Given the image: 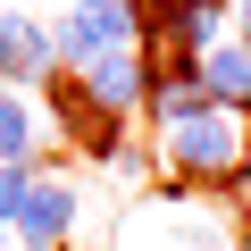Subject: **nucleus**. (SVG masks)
<instances>
[{
    "mask_svg": "<svg viewBox=\"0 0 251 251\" xmlns=\"http://www.w3.org/2000/svg\"><path fill=\"white\" fill-rule=\"evenodd\" d=\"M50 42H59V67L84 75L92 59L143 50V9H134V0H67V17L50 25Z\"/></svg>",
    "mask_w": 251,
    "mask_h": 251,
    "instance_id": "nucleus-3",
    "label": "nucleus"
},
{
    "mask_svg": "<svg viewBox=\"0 0 251 251\" xmlns=\"http://www.w3.org/2000/svg\"><path fill=\"white\" fill-rule=\"evenodd\" d=\"M84 92H92V109L100 117H143V100H151V67H143V50H117V59H92L84 67Z\"/></svg>",
    "mask_w": 251,
    "mask_h": 251,
    "instance_id": "nucleus-6",
    "label": "nucleus"
},
{
    "mask_svg": "<svg viewBox=\"0 0 251 251\" xmlns=\"http://www.w3.org/2000/svg\"><path fill=\"white\" fill-rule=\"evenodd\" d=\"M234 34H243V42H251V0H234Z\"/></svg>",
    "mask_w": 251,
    "mask_h": 251,
    "instance_id": "nucleus-10",
    "label": "nucleus"
},
{
    "mask_svg": "<svg viewBox=\"0 0 251 251\" xmlns=\"http://www.w3.org/2000/svg\"><path fill=\"white\" fill-rule=\"evenodd\" d=\"M75 209H84V193L67 184V176H50V168H34V184H25V209H17V251H67V234H75Z\"/></svg>",
    "mask_w": 251,
    "mask_h": 251,
    "instance_id": "nucleus-4",
    "label": "nucleus"
},
{
    "mask_svg": "<svg viewBox=\"0 0 251 251\" xmlns=\"http://www.w3.org/2000/svg\"><path fill=\"white\" fill-rule=\"evenodd\" d=\"M117 251H234V226L218 201H193V184H159L143 209H126Z\"/></svg>",
    "mask_w": 251,
    "mask_h": 251,
    "instance_id": "nucleus-1",
    "label": "nucleus"
},
{
    "mask_svg": "<svg viewBox=\"0 0 251 251\" xmlns=\"http://www.w3.org/2000/svg\"><path fill=\"white\" fill-rule=\"evenodd\" d=\"M50 75H59V42H50V25H34L25 9H9V17H0V84L34 92V84H50Z\"/></svg>",
    "mask_w": 251,
    "mask_h": 251,
    "instance_id": "nucleus-5",
    "label": "nucleus"
},
{
    "mask_svg": "<svg viewBox=\"0 0 251 251\" xmlns=\"http://www.w3.org/2000/svg\"><path fill=\"white\" fill-rule=\"evenodd\" d=\"M168 168H176L184 184H201V193H218V184H251V117H234V109H201V117L168 126Z\"/></svg>",
    "mask_w": 251,
    "mask_h": 251,
    "instance_id": "nucleus-2",
    "label": "nucleus"
},
{
    "mask_svg": "<svg viewBox=\"0 0 251 251\" xmlns=\"http://www.w3.org/2000/svg\"><path fill=\"white\" fill-rule=\"evenodd\" d=\"M25 184H34V168H0V234L17 226V209H25Z\"/></svg>",
    "mask_w": 251,
    "mask_h": 251,
    "instance_id": "nucleus-9",
    "label": "nucleus"
},
{
    "mask_svg": "<svg viewBox=\"0 0 251 251\" xmlns=\"http://www.w3.org/2000/svg\"><path fill=\"white\" fill-rule=\"evenodd\" d=\"M159 9H184V0H159Z\"/></svg>",
    "mask_w": 251,
    "mask_h": 251,
    "instance_id": "nucleus-12",
    "label": "nucleus"
},
{
    "mask_svg": "<svg viewBox=\"0 0 251 251\" xmlns=\"http://www.w3.org/2000/svg\"><path fill=\"white\" fill-rule=\"evenodd\" d=\"M34 143H42V100L0 84V168H34Z\"/></svg>",
    "mask_w": 251,
    "mask_h": 251,
    "instance_id": "nucleus-8",
    "label": "nucleus"
},
{
    "mask_svg": "<svg viewBox=\"0 0 251 251\" xmlns=\"http://www.w3.org/2000/svg\"><path fill=\"white\" fill-rule=\"evenodd\" d=\"M201 92H209V109H234V117H251V42L243 34H218L209 50H201Z\"/></svg>",
    "mask_w": 251,
    "mask_h": 251,
    "instance_id": "nucleus-7",
    "label": "nucleus"
},
{
    "mask_svg": "<svg viewBox=\"0 0 251 251\" xmlns=\"http://www.w3.org/2000/svg\"><path fill=\"white\" fill-rule=\"evenodd\" d=\"M9 9H25V0H0V17H9Z\"/></svg>",
    "mask_w": 251,
    "mask_h": 251,
    "instance_id": "nucleus-11",
    "label": "nucleus"
}]
</instances>
